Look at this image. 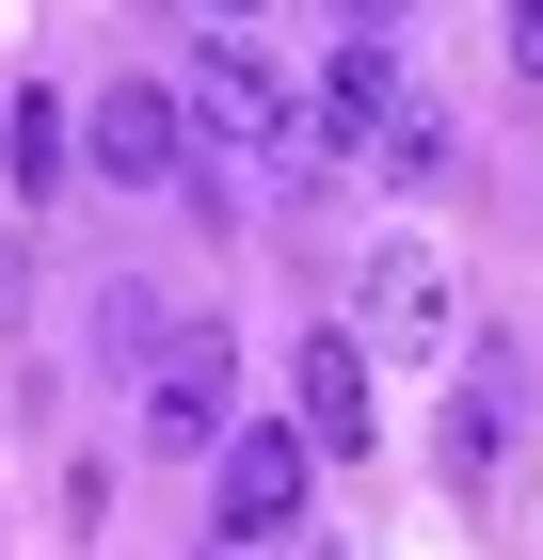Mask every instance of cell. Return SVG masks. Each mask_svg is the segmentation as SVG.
I'll list each match as a JSON object with an SVG mask.
<instances>
[{"instance_id":"6da1fadb","label":"cell","mask_w":543,"mask_h":560,"mask_svg":"<svg viewBox=\"0 0 543 560\" xmlns=\"http://www.w3.org/2000/svg\"><path fill=\"white\" fill-rule=\"evenodd\" d=\"M528 352H511V337H480V352H463V369H448V432H432V480H448V513H496V497H511V465H528Z\"/></svg>"},{"instance_id":"7a4b0ae2","label":"cell","mask_w":543,"mask_h":560,"mask_svg":"<svg viewBox=\"0 0 543 560\" xmlns=\"http://www.w3.org/2000/svg\"><path fill=\"white\" fill-rule=\"evenodd\" d=\"M352 352L448 369V352H463V272L432 257V241H368V257H352Z\"/></svg>"},{"instance_id":"3957f363","label":"cell","mask_w":543,"mask_h":560,"mask_svg":"<svg viewBox=\"0 0 543 560\" xmlns=\"http://www.w3.org/2000/svg\"><path fill=\"white\" fill-rule=\"evenodd\" d=\"M240 432V337L224 320H161L144 337V448H224Z\"/></svg>"},{"instance_id":"277c9868","label":"cell","mask_w":543,"mask_h":560,"mask_svg":"<svg viewBox=\"0 0 543 560\" xmlns=\"http://www.w3.org/2000/svg\"><path fill=\"white\" fill-rule=\"evenodd\" d=\"M176 113H192V129H224V144H256L272 176H304V96L272 81V48H256V33H209V48H192Z\"/></svg>"},{"instance_id":"5b68a950","label":"cell","mask_w":543,"mask_h":560,"mask_svg":"<svg viewBox=\"0 0 543 560\" xmlns=\"http://www.w3.org/2000/svg\"><path fill=\"white\" fill-rule=\"evenodd\" d=\"M304 480H320V448H304L288 417H240L209 448V545H288V528H304Z\"/></svg>"},{"instance_id":"8992f818","label":"cell","mask_w":543,"mask_h":560,"mask_svg":"<svg viewBox=\"0 0 543 560\" xmlns=\"http://www.w3.org/2000/svg\"><path fill=\"white\" fill-rule=\"evenodd\" d=\"M288 432L320 448V465H368L383 400H368V352H352V320H304V352H288Z\"/></svg>"},{"instance_id":"52a82bcc","label":"cell","mask_w":543,"mask_h":560,"mask_svg":"<svg viewBox=\"0 0 543 560\" xmlns=\"http://www.w3.org/2000/svg\"><path fill=\"white\" fill-rule=\"evenodd\" d=\"M81 161L113 176V192H176V161H192V113H176V81H113L81 113Z\"/></svg>"},{"instance_id":"ba28073f","label":"cell","mask_w":543,"mask_h":560,"mask_svg":"<svg viewBox=\"0 0 543 560\" xmlns=\"http://www.w3.org/2000/svg\"><path fill=\"white\" fill-rule=\"evenodd\" d=\"M64 161H81L64 96H48V81H16V96H0V176H16V192H64Z\"/></svg>"},{"instance_id":"9c48e42d","label":"cell","mask_w":543,"mask_h":560,"mask_svg":"<svg viewBox=\"0 0 543 560\" xmlns=\"http://www.w3.org/2000/svg\"><path fill=\"white\" fill-rule=\"evenodd\" d=\"M448 96H400V113H383V129H368V176H400V192H416V176H448Z\"/></svg>"},{"instance_id":"30bf717a","label":"cell","mask_w":543,"mask_h":560,"mask_svg":"<svg viewBox=\"0 0 543 560\" xmlns=\"http://www.w3.org/2000/svg\"><path fill=\"white\" fill-rule=\"evenodd\" d=\"M496 48H511V81H543V0H496Z\"/></svg>"},{"instance_id":"8fae6325","label":"cell","mask_w":543,"mask_h":560,"mask_svg":"<svg viewBox=\"0 0 543 560\" xmlns=\"http://www.w3.org/2000/svg\"><path fill=\"white\" fill-rule=\"evenodd\" d=\"M335 33H352V48H383V33H400V0H335Z\"/></svg>"},{"instance_id":"7c38bea8","label":"cell","mask_w":543,"mask_h":560,"mask_svg":"<svg viewBox=\"0 0 543 560\" xmlns=\"http://www.w3.org/2000/svg\"><path fill=\"white\" fill-rule=\"evenodd\" d=\"M176 16H209V33H240V16H272V0H176Z\"/></svg>"}]
</instances>
